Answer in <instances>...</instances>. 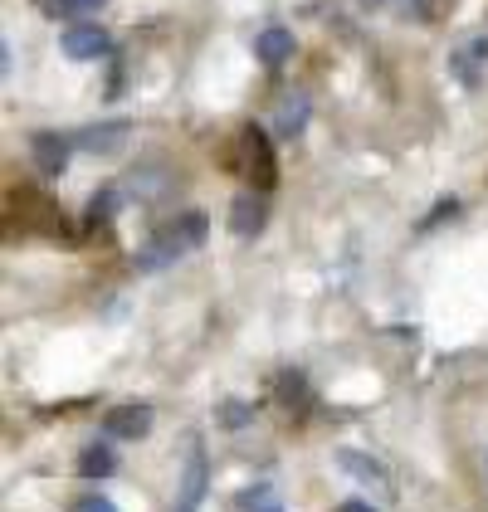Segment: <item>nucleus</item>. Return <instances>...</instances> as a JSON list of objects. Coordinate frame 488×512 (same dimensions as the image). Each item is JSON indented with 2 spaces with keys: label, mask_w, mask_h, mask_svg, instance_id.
<instances>
[{
  "label": "nucleus",
  "mask_w": 488,
  "mask_h": 512,
  "mask_svg": "<svg viewBox=\"0 0 488 512\" xmlns=\"http://www.w3.org/2000/svg\"><path fill=\"white\" fill-rule=\"evenodd\" d=\"M69 152H74V142L59 137V132H35L30 137V157H35V166H40L44 176H59L69 166Z\"/></svg>",
  "instance_id": "7ed1b4c3"
},
{
  "label": "nucleus",
  "mask_w": 488,
  "mask_h": 512,
  "mask_svg": "<svg viewBox=\"0 0 488 512\" xmlns=\"http://www.w3.org/2000/svg\"><path fill=\"white\" fill-rule=\"evenodd\" d=\"M240 512H284V503H279V493L274 488H244L240 493Z\"/></svg>",
  "instance_id": "9b49d317"
},
{
  "label": "nucleus",
  "mask_w": 488,
  "mask_h": 512,
  "mask_svg": "<svg viewBox=\"0 0 488 512\" xmlns=\"http://www.w3.org/2000/svg\"><path fill=\"white\" fill-rule=\"evenodd\" d=\"M108 434L113 439H142V434L152 430V410L147 405H118V410H108Z\"/></svg>",
  "instance_id": "423d86ee"
},
{
  "label": "nucleus",
  "mask_w": 488,
  "mask_h": 512,
  "mask_svg": "<svg viewBox=\"0 0 488 512\" xmlns=\"http://www.w3.org/2000/svg\"><path fill=\"white\" fill-rule=\"evenodd\" d=\"M244 420H249V410H244L240 400H230V405H225V425L235 430V425H244Z\"/></svg>",
  "instance_id": "dca6fc26"
},
{
  "label": "nucleus",
  "mask_w": 488,
  "mask_h": 512,
  "mask_svg": "<svg viewBox=\"0 0 488 512\" xmlns=\"http://www.w3.org/2000/svg\"><path fill=\"white\" fill-rule=\"evenodd\" d=\"M69 512H118V508H113L108 498H98V493H88V498H79V503H74V508H69Z\"/></svg>",
  "instance_id": "2eb2a0df"
},
{
  "label": "nucleus",
  "mask_w": 488,
  "mask_h": 512,
  "mask_svg": "<svg viewBox=\"0 0 488 512\" xmlns=\"http://www.w3.org/2000/svg\"><path fill=\"white\" fill-rule=\"evenodd\" d=\"M474 54H484V59H488V40H479V44H474Z\"/></svg>",
  "instance_id": "6ab92c4d"
},
{
  "label": "nucleus",
  "mask_w": 488,
  "mask_h": 512,
  "mask_svg": "<svg viewBox=\"0 0 488 512\" xmlns=\"http://www.w3.org/2000/svg\"><path fill=\"white\" fill-rule=\"evenodd\" d=\"M342 469H347V473H357V478H362L366 488H371V483H376V488H386V473L376 469V464H366V459L357 454V449H342Z\"/></svg>",
  "instance_id": "f8f14e48"
},
{
  "label": "nucleus",
  "mask_w": 488,
  "mask_h": 512,
  "mask_svg": "<svg viewBox=\"0 0 488 512\" xmlns=\"http://www.w3.org/2000/svg\"><path fill=\"white\" fill-rule=\"evenodd\" d=\"M240 152H244V171H249V181H259V191H269V186H274V176H279L269 137H264L259 127H244L240 132Z\"/></svg>",
  "instance_id": "f03ea898"
},
{
  "label": "nucleus",
  "mask_w": 488,
  "mask_h": 512,
  "mask_svg": "<svg viewBox=\"0 0 488 512\" xmlns=\"http://www.w3.org/2000/svg\"><path fill=\"white\" fill-rule=\"evenodd\" d=\"M366 5H381V0H366Z\"/></svg>",
  "instance_id": "aec40b11"
},
{
  "label": "nucleus",
  "mask_w": 488,
  "mask_h": 512,
  "mask_svg": "<svg viewBox=\"0 0 488 512\" xmlns=\"http://www.w3.org/2000/svg\"><path fill=\"white\" fill-rule=\"evenodd\" d=\"M303 127H308V103L303 98H288L284 108H279V137H293Z\"/></svg>",
  "instance_id": "ddd939ff"
},
{
  "label": "nucleus",
  "mask_w": 488,
  "mask_h": 512,
  "mask_svg": "<svg viewBox=\"0 0 488 512\" xmlns=\"http://www.w3.org/2000/svg\"><path fill=\"white\" fill-rule=\"evenodd\" d=\"M127 137H132V122L118 118V122H103V127H83L79 137H74V147H83V152H93V157H98V152L108 157V152H118V147L127 142Z\"/></svg>",
  "instance_id": "20e7f679"
},
{
  "label": "nucleus",
  "mask_w": 488,
  "mask_h": 512,
  "mask_svg": "<svg viewBox=\"0 0 488 512\" xmlns=\"http://www.w3.org/2000/svg\"><path fill=\"white\" fill-rule=\"evenodd\" d=\"M230 230L240 239L259 235L264 230V200L254 196V191H244V196H235V205H230Z\"/></svg>",
  "instance_id": "6e6552de"
},
{
  "label": "nucleus",
  "mask_w": 488,
  "mask_h": 512,
  "mask_svg": "<svg viewBox=\"0 0 488 512\" xmlns=\"http://www.w3.org/2000/svg\"><path fill=\"white\" fill-rule=\"evenodd\" d=\"M79 473L83 478H108V473H118V454L108 444H88L79 454Z\"/></svg>",
  "instance_id": "9d476101"
},
{
  "label": "nucleus",
  "mask_w": 488,
  "mask_h": 512,
  "mask_svg": "<svg viewBox=\"0 0 488 512\" xmlns=\"http://www.w3.org/2000/svg\"><path fill=\"white\" fill-rule=\"evenodd\" d=\"M337 512H376V508H371V503H362V498H347Z\"/></svg>",
  "instance_id": "a211bd4d"
},
{
  "label": "nucleus",
  "mask_w": 488,
  "mask_h": 512,
  "mask_svg": "<svg viewBox=\"0 0 488 512\" xmlns=\"http://www.w3.org/2000/svg\"><path fill=\"white\" fill-rule=\"evenodd\" d=\"M279 400H284V405H303V400H308L303 371H284V376H279Z\"/></svg>",
  "instance_id": "4468645a"
},
{
  "label": "nucleus",
  "mask_w": 488,
  "mask_h": 512,
  "mask_svg": "<svg viewBox=\"0 0 488 512\" xmlns=\"http://www.w3.org/2000/svg\"><path fill=\"white\" fill-rule=\"evenodd\" d=\"M98 5H103V0H64V10H69V15H93Z\"/></svg>",
  "instance_id": "f3484780"
},
{
  "label": "nucleus",
  "mask_w": 488,
  "mask_h": 512,
  "mask_svg": "<svg viewBox=\"0 0 488 512\" xmlns=\"http://www.w3.org/2000/svg\"><path fill=\"white\" fill-rule=\"evenodd\" d=\"M254 54H259L264 64H284L288 54H293V30H279V25L264 30V35L254 40Z\"/></svg>",
  "instance_id": "1a4fd4ad"
},
{
  "label": "nucleus",
  "mask_w": 488,
  "mask_h": 512,
  "mask_svg": "<svg viewBox=\"0 0 488 512\" xmlns=\"http://www.w3.org/2000/svg\"><path fill=\"white\" fill-rule=\"evenodd\" d=\"M205 454L201 449H191V459H186V473H181V498H176V512H196L205 498Z\"/></svg>",
  "instance_id": "0eeeda50"
},
{
  "label": "nucleus",
  "mask_w": 488,
  "mask_h": 512,
  "mask_svg": "<svg viewBox=\"0 0 488 512\" xmlns=\"http://www.w3.org/2000/svg\"><path fill=\"white\" fill-rule=\"evenodd\" d=\"M205 215L201 210H191V215H181L176 225H166L162 235H152L142 249H137V269L142 274H157V269H166L171 259H181L186 249H196V244H205Z\"/></svg>",
  "instance_id": "f257e3e1"
},
{
  "label": "nucleus",
  "mask_w": 488,
  "mask_h": 512,
  "mask_svg": "<svg viewBox=\"0 0 488 512\" xmlns=\"http://www.w3.org/2000/svg\"><path fill=\"white\" fill-rule=\"evenodd\" d=\"M64 54L69 59H98V54H108V30L103 25H69L64 30Z\"/></svg>",
  "instance_id": "39448f33"
}]
</instances>
